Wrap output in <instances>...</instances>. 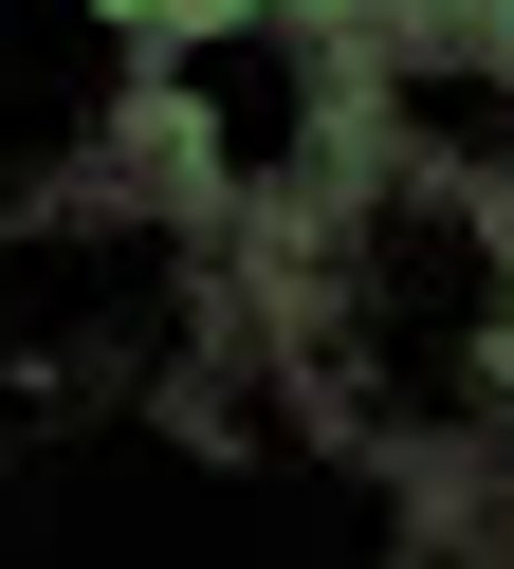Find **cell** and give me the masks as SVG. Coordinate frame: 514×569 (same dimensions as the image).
<instances>
[{"label":"cell","instance_id":"7a4b0ae2","mask_svg":"<svg viewBox=\"0 0 514 569\" xmlns=\"http://www.w3.org/2000/svg\"><path fill=\"white\" fill-rule=\"evenodd\" d=\"M313 19H459V0H313Z\"/></svg>","mask_w":514,"mask_h":569},{"label":"cell","instance_id":"6da1fadb","mask_svg":"<svg viewBox=\"0 0 514 569\" xmlns=\"http://www.w3.org/2000/svg\"><path fill=\"white\" fill-rule=\"evenodd\" d=\"M92 19H129V38H220V19H257V0H92Z\"/></svg>","mask_w":514,"mask_h":569}]
</instances>
